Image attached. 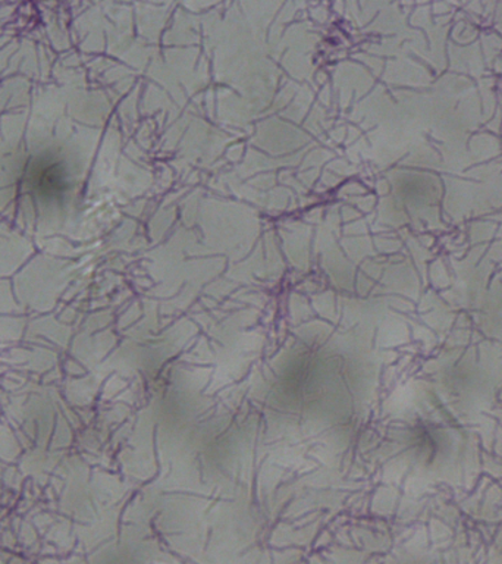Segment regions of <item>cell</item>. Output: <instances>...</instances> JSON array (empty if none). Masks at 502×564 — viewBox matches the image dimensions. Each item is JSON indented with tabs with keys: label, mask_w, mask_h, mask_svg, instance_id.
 <instances>
[{
	"label": "cell",
	"mask_w": 502,
	"mask_h": 564,
	"mask_svg": "<svg viewBox=\"0 0 502 564\" xmlns=\"http://www.w3.org/2000/svg\"><path fill=\"white\" fill-rule=\"evenodd\" d=\"M35 180H37V187L44 189V192H56L59 189L62 185H64V175L57 167L56 163L53 165H47L39 170L37 174H35Z\"/></svg>",
	"instance_id": "cell-1"
}]
</instances>
